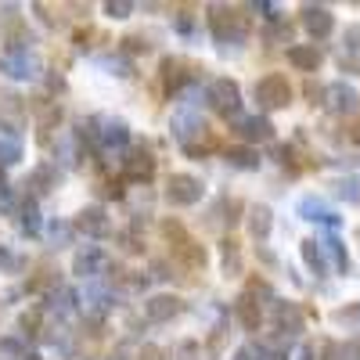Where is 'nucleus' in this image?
Masks as SVG:
<instances>
[{
    "label": "nucleus",
    "instance_id": "nucleus-14",
    "mask_svg": "<svg viewBox=\"0 0 360 360\" xmlns=\"http://www.w3.org/2000/svg\"><path fill=\"white\" fill-rule=\"evenodd\" d=\"M238 127H242V137L245 141H270V137H274V127H270V119H263V115L238 119Z\"/></svg>",
    "mask_w": 360,
    "mask_h": 360
},
{
    "label": "nucleus",
    "instance_id": "nucleus-34",
    "mask_svg": "<svg viewBox=\"0 0 360 360\" xmlns=\"http://www.w3.org/2000/svg\"><path fill=\"white\" fill-rule=\"evenodd\" d=\"M0 349H4V353H25V346L15 339V335H8V339H0Z\"/></svg>",
    "mask_w": 360,
    "mask_h": 360
},
{
    "label": "nucleus",
    "instance_id": "nucleus-28",
    "mask_svg": "<svg viewBox=\"0 0 360 360\" xmlns=\"http://www.w3.org/2000/svg\"><path fill=\"white\" fill-rule=\"evenodd\" d=\"M324 249L335 256V266H339V270H349V256H346V249H342V242H339V238H328V242H324Z\"/></svg>",
    "mask_w": 360,
    "mask_h": 360
},
{
    "label": "nucleus",
    "instance_id": "nucleus-36",
    "mask_svg": "<svg viewBox=\"0 0 360 360\" xmlns=\"http://www.w3.org/2000/svg\"><path fill=\"white\" fill-rule=\"evenodd\" d=\"M310 356H314L310 349H299V360H310Z\"/></svg>",
    "mask_w": 360,
    "mask_h": 360
},
{
    "label": "nucleus",
    "instance_id": "nucleus-22",
    "mask_svg": "<svg viewBox=\"0 0 360 360\" xmlns=\"http://www.w3.org/2000/svg\"><path fill=\"white\" fill-rule=\"evenodd\" d=\"M238 317H242V324L249 328V332H256V328H259V303H252V295L238 299Z\"/></svg>",
    "mask_w": 360,
    "mask_h": 360
},
{
    "label": "nucleus",
    "instance_id": "nucleus-37",
    "mask_svg": "<svg viewBox=\"0 0 360 360\" xmlns=\"http://www.w3.org/2000/svg\"><path fill=\"white\" fill-rule=\"evenodd\" d=\"M0 180H4V166H0Z\"/></svg>",
    "mask_w": 360,
    "mask_h": 360
},
{
    "label": "nucleus",
    "instance_id": "nucleus-4",
    "mask_svg": "<svg viewBox=\"0 0 360 360\" xmlns=\"http://www.w3.org/2000/svg\"><path fill=\"white\" fill-rule=\"evenodd\" d=\"M202 180L198 176H191V173H173L169 176V188H166V198L173 202V205H195V202H202Z\"/></svg>",
    "mask_w": 360,
    "mask_h": 360
},
{
    "label": "nucleus",
    "instance_id": "nucleus-38",
    "mask_svg": "<svg viewBox=\"0 0 360 360\" xmlns=\"http://www.w3.org/2000/svg\"><path fill=\"white\" fill-rule=\"evenodd\" d=\"M356 137H360V134H356Z\"/></svg>",
    "mask_w": 360,
    "mask_h": 360
},
{
    "label": "nucleus",
    "instance_id": "nucleus-17",
    "mask_svg": "<svg viewBox=\"0 0 360 360\" xmlns=\"http://www.w3.org/2000/svg\"><path fill=\"white\" fill-rule=\"evenodd\" d=\"M342 65L360 72V25L346 29V40H342Z\"/></svg>",
    "mask_w": 360,
    "mask_h": 360
},
{
    "label": "nucleus",
    "instance_id": "nucleus-20",
    "mask_svg": "<svg viewBox=\"0 0 360 360\" xmlns=\"http://www.w3.org/2000/svg\"><path fill=\"white\" fill-rule=\"evenodd\" d=\"M303 259H307V266L314 270L317 278H324V274H328V259H324V245H317V242H303Z\"/></svg>",
    "mask_w": 360,
    "mask_h": 360
},
{
    "label": "nucleus",
    "instance_id": "nucleus-27",
    "mask_svg": "<svg viewBox=\"0 0 360 360\" xmlns=\"http://www.w3.org/2000/svg\"><path fill=\"white\" fill-rule=\"evenodd\" d=\"M29 184H33L40 195H44V191H51V188H54V169H51V166H40L33 176H29Z\"/></svg>",
    "mask_w": 360,
    "mask_h": 360
},
{
    "label": "nucleus",
    "instance_id": "nucleus-10",
    "mask_svg": "<svg viewBox=\"0 0 360 360\" xmlns=\"http://www.w3.org/2000/svg\"><path fill=\"white\" fill-rule=\"evenodd\" d=\"M176 310H180V299H176V295H155V299H148V303H144L148 321H155V324L176 317Z\"/></svg>",
    "mask_w": 360,
    "mask_h": 360
},
{
    "label": "nucleus",
    "instance_id": "nucleus-25",
    "mask_svg": "<svg viewBox=\"0 0 360 360\" xmlns=\"http://www.w3.org/2000/svg\"><path fill=\"white\" fill-rule=\"evenodd\" d=\"M249 227H252V234H256V238H266V234H270V209H266V205L252 209V220H249Z\"/></svg>",
    "mask_w": 360,
    "mask_h": 360
},
{
    "label": "nucleus",
    "instance_id": "nucleus-24",
    "mask_svg": "<svg viewBox=\"0 0 360 360\" xmlns=\"http://www.w3.org/2000/svg\"><path fill=\"white\" fill-rule=\"evenodd\" d=\"M227 162L238 166V169H256L259 166V152H252V148H231Z\"/></svg>",
    "mask_w": 360,
    "mask_h": 360
},
{
    "label": "nucleus",
    "instance_id": "nucleus-33",
    "mask_svg": "<svg viewBox=\"0 0 360 360\" xmlns=\"http://www.w3.org/2000/svg\"><path fill=\"white\" fill-rule=\"evenodd\" d=\"M22 263H18V256L11 252V249H0V270H18Z\"/></svg>",
    "mask_w": 360,
    "mask_h": 360
},
{
    "label": "nucleus",
    "instance_id": "nucleus-3",
    "mask_svg": "<svg viewBox=\"0 0 360 360\" xmlns=\"http://www.w3.org/2000/svg\"><path fill=\"white\" fill-rule=\"evenodd\" d=\"M209 22H213V33L220 44H242L245 40V18L238 11H227V8H213V15H209Z\"/></svg>",
    "mask_w": 360,
    "mask_h": 360
},
{
    "label": "nucleus",
    "instance_id": "nucleus-18",
    "mask_svg": "<svg viewBox=\"0 0 360 360\" xmlns=\"http://www.w3.org/2000/svg\"><path fill=\"white\" fill-rule=\"evenodd\" d=\"M79 227H83L90 238H105V234H108V220H105L101 209H83V213H79Z\"/></svg>",
    "mask_w": 360,
    "mask_h": 360
},
{
    "label": "nucleus",
    "instance_id": "nucleus-15",
    "mask_svg": "<svg viewBox=\"0 0 360 360\" xmlns=\"http://www.w3.org/2000/svg\"><path fill=\"white\" fill-rule=\"evenodd\" d=\"M83 303H86V310L105 314V310L112 307V292H108L105 285H98V281H90V285L83 288Z\"/></svg>",
    "mask_w": 360,
    "mask_h": 360
},
{
    "label": "nucleus",
    "instance_id": "nucleus-13",
    "mask_svg": "<svg viewBox=\"0 0 360 360\" xmlns=\"http://www.w3.org/2000/svg\"><path fill=\"white\" fill-rule=\"evenodd\" d=\"M22 159V137L11 127H0V166H15Z\"/></svg>",
    "mask_w": 360,
    "mask_h": 360
},
{
    "label": "nucleus",
    "instance_id": "nucleus-23",
    "mask_svg": "<svg viewBox=\"0 0 360 360\" xmlns=\"http://www.w3.org/2000/svg\"><path fill=\"white\" fill-rule=\"evenodd\" d=\"M324 360H360V342H332V346H324Z\"/></svg>",
    "mask_w": 360,
    "mask_h": 360
},
{
    "label": "nucleus",
    "instance_id": "nucleus-12",
    "mask_svg": "<svg viewBox=\"0 0 360 360\" xmlns=\"http://www.w3.org/2000/svg\"><path fill=\"white\" fill-rule=\"evenodd\" d=\"M101 266H105V256H101L98 245L79 249V252H76V263H72V270H76V274H83V278H94Z\"/></svg>",
    "mask_w": 360,
    "mask_h": 360
},
{
    "label": "nucleus",
    "instance_id": "nucleus-16",
    "mask_svg": "<svg viewBox=\"0 0 360 360\" xmlns=\"http://www.w3.org/2000/svg\"><path fill=\"white\" fill-rule=\"evenodd\" d=\"M127 173L134 176V180H152V173H155V159L144 152H130V159H127Z\"/></svg>",
    "mask_w": 360,
    "mask_h": 360
},
{
    "label": "nucleus",
    "instance_id": "nucleus-26",
    "mask_svg": "<svg viewBox=\"0 0 360 360\" xmlns=\"http://www.w3.org/2000/svg\"><path fill=\"white\" fill-rule=\"evenodd\" d=\"M22 231H25V234H40V213H37L33 202L22 205Z\"/></svg>",
    "mask_w": 360,
    "mask_h": 360
},
{
    "label": "nucleus",
    "instance_id": "nucleus-35",
    "mask_svg": "<svg viewBox=\"0 0 360 360\" xmlns=\"http://www.w3.org/2000/svg\"><path fill=\"white\" fill-rule=\"evenodd\" d=\"M51 234H54V242H69L72 227H69V224H54V227H51Z\"/></svg>",
    "mask_w": 360,
    "mask_h": 360
},
{
    "label": "nucleus",
    "instance_id": "nucleus-21",
    "mask_svg": "<svg viewBox=\"0 0 360 360\" xmlns=\"http://www.w3.org/2000/svg\"><path fill=\"white\" fill-rule=\"evenodd\" d=\"M101 141H105L108 148H123V144L130 141V130H127V123H119V119H108V123H105V130H101Z\"/></svg>",
    "mask_w": 360,
    "mask_h": 360
},
{
    "label": "nucleus",
    "instance_id": "nucleus-9",
    "mask_svg": "<svg viewBox=\"0 0 360 360\" xmlns=\"http://www.w3.org/2000/svg\"><path fill=\"white\" fill-rule=\"evenodd\" d=\"M274 324L281 335H299L303 332V314L295 303H274Z\"/></svg>",
    "mask_w": 360,
    "mask_h": 360
},
{
    "label": "nucleus",
    "instance_id": "nucleus-31",
    "mask_svg": "<svg viewBox=\"0 0 360 360\" xmlns=\"http://www.w3.org/2000/svg\"><path fill=\"white\" fill-rule=\"evenodd\" d=\"M105 11H108L112 18H127V15L134 11V4H130V0H108V4H105Z\"/></svg>",
    "mask_w": 360,
    "mask_h": 360
},
{
    "label": "nucleus",
    "instance_id": "nucleus-32",
    "mask_svg": "<svg viewBox=\"0 0 360 360\" xmlns=\"http://www.w3.org/2000/svg\"><path fill=\"white\" fill-rule=\"evenodd\" d=\"M234 360H266V346H242Z\"/></svg>",
    "mask_w": 360,
    "mask_h": 360
},
{
    "label": "nucleus",
    "instance_id": "nucleus-1",
    "mask_svg": "<svg viewBox=\"0 0 360 360\" xmlns=\"http://www.w3.org/2000/svg\"><path fill=\"white\" fill-rule=\"evenodd\" d=\"M256 98H259L263 108H285L292 101V86H288V79L281 72H270V76H263L256 83Z\"/></svg>",
    "mask_w": 360,
    "mask_h": 360
},
{
    "label": "nucleus",
    "instance_id": "nucleus-30",
    "mask_svg": "<svg viewBox=\"0 0 360 360\" xmlns=\"http://www.w3.org/2000/svg\"><path fill=\"white\" fill-rule=\"evenodd\" d=\"M162 72H166V83H169V86H180V83H184V65H180V62H166Z\"/></svg>",
    "mask_w": 360,
    "mask_h": 360
},
{
    "label": "nucleus",
    "instance_id": "nucleus-7",
    "mask_svg": "<svg viewBox=\"0 0 360 360\" xmlns=\"http://www.w3.org/2000/svg\"><path fill=\"white\" fill-rule=\"evenodd\" d=\"M202 130H205V123H202V115H198V112L180 108V112L173 115V134H176V141L184 144V148H191V137L202 134Z\"/></svg>",
    "mask_w": 360,
    "mask_h": 360
},
{
    "label": "nucleus",
    "instance_id": "nucleus-19",
    "mask_svg": "<svg viewBox=\"0 0 360 360\" xmlns=\"http://www.w3.org/2000/svg\"><path fill=\"white\" fill-rule=\"evenodd\" d=\"M299 213H303L307 220H321V224H332V227L339 224V217L332 213V209H324L317 198H303V202H299Z\"/></svg>",
    "mask_w": 360,
    "mask_h": 360
},
{
    "label": "nucleus",
    "instance_id": "nucleus-6",
    "mask_svg": "<svg viewBox=\"0 0 360 360\" xmlns=\"http://www.w3.org/2000/svg\"><path fill=\"white\" fill-rule=\"evenodd\" d=\"M0 69H4L8 76H15V79H33L40 65H37V58L29 51H11V54L0 58Z\"/></svg>",
    "mask_w": 360,
    "mask_h": 360
},
{
    "label": "nucleus",
    "instance_id": "nucleus-5",
    "mask_svg": "<svg viewBox=\"0 0 360 360\" xmlns=\"http://www.w3.org/2000/svg\"><path fill=\"white\" fill-rule=\"evenodd\" d=\"M360 105V94L349 86V83H332L324 90V108L332 112V115H353Z\"/></svg>",
    "mask_w": 360,
    "mask_h": 360
},
{
    "label": "nucleus",
    "instance_id": "nucleus-11",
    "mask_svg": "<svg viewBox=\"0 0 360 360\" xmlns=\"http://www.w3.org/2000/svg\"><path fill=\"white\" fill-rule=\"evenodd\" d=\"M288 62L303 72H314L321 65V51H317V44H295V47H288Z\"/></svg>",
    "mask_w": 360,
    "mask_h": 360
},
{
    "label": "nucleus",
    "instance_id": "nucleus-2",
    "mask_svg": "<svg viewBox=\"0 0 360 360\" xmlns=\"http://www.w3.org/2000/svg\"><path fill=\"white\" fill-rule=\"evenodd\" d=\"M205 98H209V105H213L217 112H224L231 119V115H238V105H242V90H238L234 79H213L209 90H205Z\"/></svg>",
    "mask_w": 360,
    "mask_h": 360
},
{
    "label": "nucleus",
    "instance_id": "nucleus-29",
    "mask_svg": "<svg viewBox=\"0 0 360 360\" xmlns=\"http://www.w3.org/2000/svg\"><path fill=\"white\" fill-rule=\"evenodd\" d=\"M72 292H65V288H58L54 295H51V310H58V314H69L72 310Z\"/></svg>",
    "mask_w": 360,
    "mask_h": 360
},
{
    "label": "nucleus",
    "instance_id": "nucleus-8",
    "mask_svg": "<svg viewBox=\"0 0 360 360\" xmlns=\"http://www.w3.org/2000/svg\"><path fill=\"white\" fill-rule=\"evenodd\" d=\"M303 25H307V33H310V37H317V40H324V37L335 29L332 11H328V8H314V4H307V8H303Z\"/></svg>",
    "mask_w": 360,
    "mask_h": 360
}]
</instances>
